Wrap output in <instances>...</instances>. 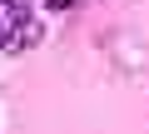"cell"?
<instances>
[{
    "label": "cell",
    "instance_id": "2",
    "mask_svg": "<svg viewBox=\"0 0 149 134\" xmlns=\"http://www.w3.org/2000/svg\"><path fill=\"white\" fill-rule=\"evenodd\" d=\"M74 5V0H50V10H70Z\"/></svg>",
    "mask_w": 149,
    "mask_h": 134
},
{
    "label": "cell",
    "instance_id": "1",
    "mask_svg": "<svg viewBox=\"0 0 149 134\" xmlns=\"http://www.w3.org/2000/svg\"><path fill=\"white\" fill-rule=\"evenodd\" d=\"M40 40H45V25H40V20H15L10 35H0L5 50H30V45H40Z\"/></svg>",
    "mask_w": 149,
    "mask_h": 134
},
{
    "label": "cell",
    "instance_id": "3",
    "mask_svg": "<svg viewBox=\"0 0 149 134\" xmlns=\"http://www.w3.org/2000/svg\"><path fill=\"white\" fill-rule=\"evenodd\" d=\"M0 5H5V0H0Z\"/></svg>",
    "mask_w": 149,
    "mask_h": 134
}]
</instances>
